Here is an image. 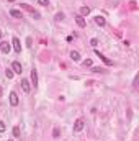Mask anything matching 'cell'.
Instances as JSON below:
<instances>
[{
  "mask_svg": "<svg viewBox=\"0 0 139 141\" xmlns=\"http://www.w3.org/2000/svg\"><path fill=\"white\" fill-rule=\"evenodd\" d=\"M0 39H2V31H0Z\"/></svg>",
  "mask_w": 139,
  "mask_h": 141,
  "instance_id": "cell-25",
  "label": "cell"
},
{
  "mask_svg": "<svg viewBox=\"0 0 139 141\" xmlns=\"http://www.w3.org/2000/svg\"><path fill=\"white\" fill-rule=\"evenodd\" d=\"M8 141H13V140H8Z\"/></svg>",
  "mask_w": 139,
  "mask_h": 141,
  "instance_id": "cell-26",
  "label": "cell"
},
{
  "mask_svg": "<svg viewBox=\"0 0 139 141\" xmlns=\"http://www.w3.org/2000/svg\"><path fill=\"white\" fill-rule=\"evenodd\" d=\"M70 59L74 61V62H79V61H80V54H79L77 51H70Z\"/></svg>",
  "mask_w": 139,
  "mask_h": 141,
  "instance_id": "cell-10",
  "label": "cell"
},
{
  "mask_svg": "<svg viewBox=\"0 0 139 141\" xmlns=\"http://www.w3.org/2000/svg\"><path fill=\"white\" fill-rule=\"evenodd\" d=\"M10 44H8V41H2V43H0V49H2V53H3V54H8V53H10Z\"/></svg>",
  "mask_w": 139,
  "mask_h": 141,
  "instance_id": "cell-2",
  "label": "cell"
},
{
  "mask_svg": "<svg viewBox=\"0 0 139 141\" xmlns=\"http://www.w3.org/2000/svg\"><path fill=\"white\" fill-rule=\"evenodd\" d=\"M10 15L13 16V18H23L21 12H20V10H15V8H11V10H10Z\"/></svg>",
  "mask_w": 139,
  "mask_h": 141,
  "instance_id": "cell-11",
  "label": "cell"
},
{
  "mask_svg": "<svg viewBox=\"0 0 139 141\" xmlns=\"http://www.w3.org/2000/svg\"><path fill=\"white\" fill-rule=\"evenodd\" d=\"M90 44L93 46V48H96V44H98V39H96V38H93V39L90 41Z\"/></svg>",
  "mask_w": 139,
  "mask_h": 141,
  "instance_id": "cell-21",
  "label": "cell"
},
{
  "mask_svg": "<svg viewBox=\"0 0 139 141\" xmlns=\"http://www.w3.org/2000/svg\"><path fill=\"white\" fill-rule=\"evenodd\" d=\"M84 126H85V121H84L82 118H79V120L74 123V133H79V131H82V130H84Z\"/></svg>",
  "mask_w": 139,
  "mask_h": 141,
  "instance_id": "cell-1",
  "label": "cell"
},
{
  "mask_svg": "<svg viewBox=\"0 0 139 141\" xmlns=\"http://www.w3.org/2000/svg\"><path fill=\"white\" fill-rule=\"evenodd\" d=\"M62 18H64V15H62V13H57V15H56V18H54V20H56V22H61V20H62Z\"/></svg>",
  "mask_w": 139,
  "mask_h": 141,
  "instance_id": "cell-20",
  "label": "cell"
},
{
  "mask_svg": "<svg viewBox=\"0 0 139 141\" xmlns=\"http://www.w3.org/2000/svg\"><path fill=\"white\" fill-rule=\"evenodd\" d=\"M95 54L98 56V58H100V59H102V61H103V62H105V64H107V66H111V64H113L111 61L108 59V58H105V56H103L102 53H100V51H96V49H95Z\"/></svg>",
  "mask_w": 139,
  "mask_h": 141,
  "instance_id": "cell-6",
  "label": "cell"
},
{
  "mask_svg": "<svg viewBox=\"0 0 139 141\" xmlns=\"http://www.w3.org/2000/svg\"><path fill=\"white\" fill-rule=\"evenodd\" d=\"M21 89H23V92H25V94L30 92V89H31V87H30V82H28L26 79H23V81H21Z\"/></svg>",
  "mask_w": 139,
  "mask_h": 141,
  "instance_id": "cell-9",
  "label": "cell"
},
{
  "mask_svg": "<svg viewBox=\"0 0 139 141\" xmlns=\"http://www.w3.org/2000/svg\"><path fill=\"white\" fill-rule=\"evenodd\" d=\"M75 22H77V25H79L80 28H84V26L87 25V23H85V18H84L82 15H77V16H75Z\"/></svg>",
  "mask_w": 139,
  "mask_h": 141,
  "instance_id": "cell-7",
  "label": "cell"
},
{
  "mask_svg": "<svg viewBox=\"0 0 139 141\" xmlns=\"http://www.w3.org/2000/svg\"><path fill=\"white\" fill-rule=\"evenodd\" d=\"M38 3L43 5V7H48L49 5V0H38Z\"/></svg>",
  "mask_w": 139,
  "mask_h": 141,
  "instance_id": "cell-15",
  "label": "cell"
},
{
  "mask_svg": "<svg viewBox=\"0 0 139 141\" xmlns=\"http://www.w3.org/2000/svg\"><path fill=\"white\" fill-rule=\"evenodd\" d=\"M88 13H90V8H88V7H82L80 8V15L82 16H87Z\"/></svg>",
  "mask_w": 139,
  "mask_h": 141,
  "instance_id": "cell-13",
  "label": "cell"
},
{
  "mask_svg": "<svg viewBox=\"0 0 139 141\" xmlns=\"http://www.w3.org/2000/svg\"><path fill=\"white\" fill-rule=\"evenodd\" d=\"M5 76L8 77V79H11V77L15 76V72H13V70H11V69H7V70H5Z\"/></svg>",
  "mask_w": 139,
  "mask_h": 141,
  "instance_id": "cell-14",
  "label": "cell"
},
{
  "mask_svg": "<svg viewBox=\"0 0 139 141\" xmlns=\"http://www.w3.org/2000/svg\"><path fill=\"white\" fill-rule=\"evenodd\" d=\"M18 102H20V100H18V95H16L15 92H10V105L11 107H16Z\"/></svg>",
  "mask_w": 139,
  "mask_h": 141,
  "instance_id": "cell-4",
  "label": "cell"
},
{
  "mask_svg": "<svg viewBox=\"0 0 139 141\" xmlns=\"http://www.w3.org/2000/svg\"><path fill=\"white\" fill-rule=\"evenodd\" d=\"M26 44H28V46H31V44H33V39H31V38H26Z\"/></svg>",
  "mask_w": 139,
  "mask_h": 141,
  "instance_id": "cell-23",
  "label": "cell"
},
{
  "mask_svg": "<svg viewBox=\"0 0 139 141\" xmlns=\"http://www.w3.org/2000/svg\"><path fill=\"white\" fill-rule=\"evenodd\" d=\"M13 136H16V138L20 136V128H18V126H15V128H13Z\"/></svg>",
  "mask_w": 139,
  "mask_h": 141,
  "instance_id": "cell-16",
  "label": "cell"
},
{
  "mask_svg": "<svg viewBox=\"0 0 139 141\" xmlns=\"http://www.w3.org/2000/svg\"><path fill=\"white\" fill-rule=\"evenodd\" d=\"M133 85H134V87H138V76L134 77V82H133Z\"/></svg>",
  "mask_w": 139,
  "mask_h": 141,
  "instance_id": "cell-24",
  "label": "cell"
},
{
  "mask_svg": "<svg viewBox=\"0 0 139 141\" xmlns=\"http://www.w3.org/2000/svg\"><path fill=\"white\" fill-rule=\"evenodd\" d=\"M11 70H13V72H15V74H21V64H20V62H18V61H15V62H13V64H11Z\"/></svg>",
  "mask_w": 139,
  "mask_h": 141,
  "instance_id": "cell-5",
  "label": "cell"
},
{
  "mask_svg": "<svg viewBox=\"0 0 139 141\" xmlns=\"http://www.w3.org/2000/svg\"><path fill=\"white\" fill-rule=\"evenodd\" d=\"M95 23L98 26H105V25H107V20H105L102 15H98V16H95Z\"/></svg>",
  "mask_w": 139,
  "mask_h": 141,
  "instance_id": "cell-8",
  "label": "cell"
},
{
  "mask_svg": "<svg viewBox=\"0 0 139 141\" xmlns=\"http://www.w3.org/2000/svg\"><path fill=\"white\" fill-rule=\"evenodd\" d=\"M11 44H13V49H15L16 53H21V43H20V39H18V38L11 39Z\"/></svg>",
  "mask_w": 139,
  "mask_h": 141,
  "instance_id": "cell-3",
  "label": "cell"
},
{
  "mask_svg": "<svg viewBox=\"0 0 139 141\" xmlns=\"http://www.w3.org/2000/svg\"><path fill=\"white\" fill-rule=\"evenodd\" d=\"M92 70H93V72H103L102 67H92Z\"/></svg>",
  "mask_w": 139,
  "mask_h": 141,
  "instance_id": "cell-22",
  "label": "cell"
},
{
  "mask_svg": "<svg viewBox=\"0 0 139 141\" xmlns=\"http://www.w3.org/2000/svg\"><path fill=\"white\" fill-rule=\"evenodd\" d=\"M84 66H85V67H92V59H87V61H84Z\"/></svg>",
  "mask_w": 139,
  "mask_h": 141,
  "instance_id": "cell-19",
  "label": "cell"
},
{
  "mask_svg": "<svg viewBox=\"0 0 139 141\" xmlns=\"http://www.w3.org/2000/svg\"><path fill=\"white\" fill-rule=\"evenodd\" d=\"M31 82H33V85H34V87L38 85V74H36V69L31 70Z\"/></svg>",
  "mask_w": 139,
  "mask_h": 141,
  "instance_id": "cell-12",
  "label": "cell"
},
{
  "mask_svg": "<svg viewBox=\"0 0 139 141\" xmlns=\"http://www.w3.org/2000/svg\"><path fill=\"white\" fill-rule=\"evenodd\" d=\"M59 135H61L59 128H54V131H53V136H54V138H59Z\"/></svg>",
  "mask_w": 139,
  "mask_h": 141,
  "instance_id": "cell-18",
  "label": "cell"
},
{
  "mask_svg": "<svg viewBox=\"0 0 139 141\" xmlns=\"http://www.w3.org/2000/svg\"><path fill=\"white\" fill-rule=\"evenodd\" d=\"M7 130V126H5V123H3V121H2V120H0V133H3V131Z\"/></svg>",
  "mask_w": 139,
  "mask_h": 141,
  "instance_id": "cell-17",
  "label": "cell"
}]
</instances>
